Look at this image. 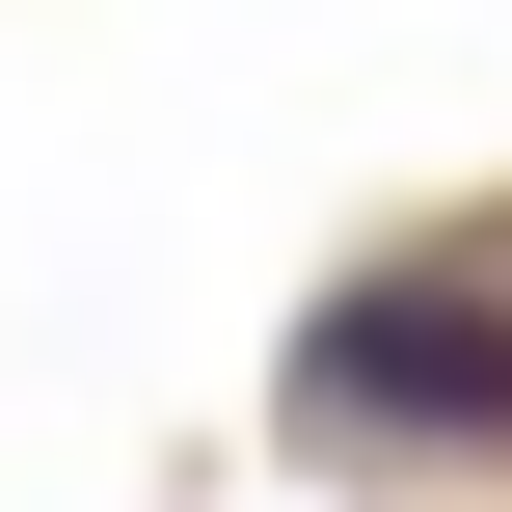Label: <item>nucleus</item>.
<instances>
[{"label":"nucleus","instance_id":"nucleus-1","mask_svg":"<svg viewBox=\"0 0 512 512\" xmlns=\"http://www.w3.org/2000/svg\"><path fill=\"white\" fill-rule=\"evenodd\" d=\"M297 432L324 459H512V270H351L297 324Z\"/></svg>","mask_w":512,"mask_h":512}]
</instances>
